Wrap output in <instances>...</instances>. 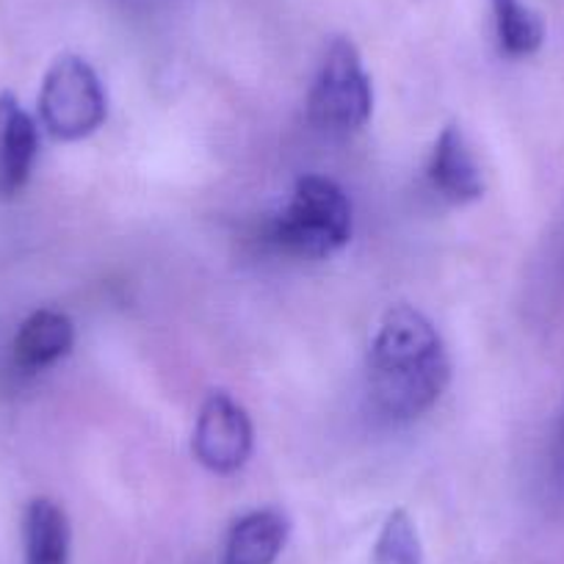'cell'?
<instances>
[{
	"label": "cell",
	"instance_id": "6da1fadb",
	"mask_svg": "<svg viewBox=\"0 0 564 564\" xmlns=\"http://www.w3.org/2000/svg\"><path fill=\"white\" fill-rule=\"evenodd\" d=\"M448 379L452 362L435 324L410 305L390 307L368 351V390L377 410L412 421L437 404Z\"/></svg>",
	"mask_w": 564,
	"mask_h": 564
},
{
	"label": "cell",
	"instance_id": "7a4b0ae2",
	"mask_svg": "<svg viewBox=\"0 0 564 564\" xmlns=\"http://www.w3.org/2000/svg\"><path fill=\"white\" fill-rule=\"evenodd\" d=\"M355 230V210L344 188L324 175L296 181L294 197L269 225V241L300 258H327L346 247Z\"/></svg>",
	"mask_w": 564,
	"mask_h": 564
},
{
	"label": "cell",
	"instance_id": "3957f363",
	"mask_svg": "<svg viewBox=\"0 0 564 564\" xmlns=\"http://www.w3.org/2000/svg\"><path fill=\"white\" fill-rule=\"evenodd\" d=\"M373 86L349 40L338 36L324 53L322 69L307 97V117L322 133L351 135L371 119Z\"/></svg>",
	"mask_w": 564,
	"mask_h": 564
},
{
	"label": "cell",
	"instance_id": "277c9868",
	"mask_svg": "<svg viewBox=\"0 0 564 564\" xmlns=\"http://www.w3.org/2000/svg\"><path fill=\"white\" fill-rule=\"evenodd\" d=\"M40 117L47 133L62 141H78L100 130L108 117V100L89 62L67 53L51 64L42 80Z\"/></svg>",
	"mask_w": 564,
	"mask_h": 564
},
{
	"label": "cell",
	"instance_id": "5b68a950",
	"mask_svg": "<svg viewBox=\"0 0 564 564\" xmlns=\"http://www.w3.org/2000/svg\"><path fill=\"white\" fill-rule=\"evenodd\" d=\"M254 432L247 410L225 390H216L203 401L194 426V457L214 474H236L252 454Z\"/></svg>",
	"mask_w": 564,
	"mask_h": 564
},
{
	"label": "cell",
	"instance_id": "8992f818",
	"mask_svg": "<svg viewBox=\"0 0 564 564\" xmlns=\"http://www.w3.org/2000/svg\"><path fill=\"white\" fill-rule=\"evenodd\" d=\"M426 175L432 188L454 205H468L485 194L481 166L476 164L468 139L457 124H446L437 135Z\"/></svg>",
	"mask_w": 564,
	"mask_h": 564
},
{
	"label": "cell",
	"instance_id": "52a82bcc",
	"mask_svg": "<svg viewBox=\"0 0 564 564\" xmlns=\"http://www.w3.org/2000/svg\"><path fill=\"white\" fill-rule=\"evenodd\" d=\"M40 153V130L18 97L0 95V197H14L29 183Z\"/></svg>",
	"mask_w": 564,
	"mask_h": 564
},
{
	"label": "cell",
	"instance_id": "ba28073f",
	"mask_svg": "<svg viewBox=\"0 0 564 564\" xmlns=\"http://www.w3.org/2000/svg\"><path fill=\"white\" fill-rule=\"evenodd\" d=\"M291 536V520L282 509H254L232 523L221 564H274Z\"/></svg>",
	"mask_w": 564,
	"mask_h": 564
},
{
	"label": "cell",
	"instance_id": "9c48e42d",
	"mask_svg": "<svg viewBox=\"0 0 564 564\" xmlns=\"http://www.w3.org/2000/svg\"><path fill=\"white\" fill-rule=\"evenodd\" d=\"M75 344V327L69 316L58 311L31 313L14 338V362L23 371H40L69 355Z\"/></svg>",
	"mask_w": 564,
	"mask_h": 564
},
{
	"label": "cell",
	"instance_id": "30bf717a",
	"mask_svg": "<svg viewBox=\"0 0 564 564\" xmlns=\"http://www.w3.org/2000/svg\"><path fill=\"white\" fill-rule=\"evenodd\" d=\"M25 564H69V531L67 512L51 498H34L25 509L23 520Z\"/></svg>",
	"mask_w": 564,
	"mask_h": 564
},
{
	"label": "cell",
	"instance_id": "8fae6325",
	"mask_svg": "<svg viewBox=\"0 0 564 564\" xmlns=\"http://www.w3.org/2000/svg\"><path fill=\"white\" fill-rule=\"evenodd\" d=\"M490 3L501 53H507L509 58L534 56L545 42V25L540 14L525 7L523 0H490Z\"/></svg>",
	"mask_w": 564,
	"mask_h": 564
},
{
	"label": "cell",
	"instance_id": "7c38bea8",
	"mask_svg": "<svg viewBox=\"0 0 564 564\" xmlns=\"http://www.w3.org/2000/svg\"><path fill=\"white\" fill-rule=\"evenodd\" d=\"M373 564H423L421 536L404 509L390 512L382 523L373 545Z\"/></svg>",
	"mask_w": 564,
	"mask_h": 564
},
{
	"label": "cell",
	"instance_id": "4fadbf2b",
	"mask_svg": "<svg viewBox=\"0 0 564 564\" xmlns=\"http://www.w3.org/2000/svg\"><path fill=\"white\" fill-rule=\"evenodd\" d=\"M558 459H562V468H564V430H562V454H558Z\"/></svg>",
	"mask_w": 564,
	"mask_h": 564
}]
</instances>
